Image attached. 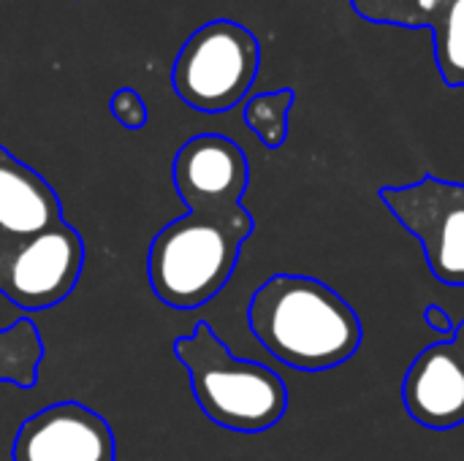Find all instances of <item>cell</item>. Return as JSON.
Returning <instances> with one entry per match:
<instances>
[{
    "mask_svg": "<svg viewBox=\"0 0 464 461\" xmlns=\"http://www.w3.org/2000/svg\"><path fill=\"white\" fill-rule=\"evenodd\" d=\"M171 182L182 201L242 204L250 182L247 155L228 136H193L174 155Z\"/></svg>",
    "mask_w": 464,
    "mask_h": 461,
    "instance_id": "8",
    "label": "cell"
},
{
    "mask_svg": "<svg viewBox=\"0 0 464 461\" xmlns=\"http://www.w3.org/2000/svg\"><path fill=\"white\" fill-rule=\"evenodd\" d=\"M84 269L82 234L60 220L30 236L0 239V293L24 312L68 299Z\"/></svg>",
    "mask_w": 464,
    "mask_h": 461,
    "instance_id": "5",
    "label": "cell"
},
{
    "mask_svg": "<svg viewBox=\"0 0 464 461\" xmlns=\"http://www.w3.org/2000/svg\"><path fill=\"white\" fill-rule=\"evenodd\" d=\"M351 8L372 24L427 27L440 79L464 87V0H351Z\"/></svg>",
    "mask_w": 464,
    "mask_h": 461,
    "instance_id": "10",
    "label": "cell"
},
{
    "mask_svg": "<svg viewBox=\"0 0 464 461\" xmlns=\"http://www.w3.org/2000/svg\"><path fill=\"white\" fill-rule=\"evenodd\" d=\"M11 461H117L114 429L82 402H54L16 429Z\"/></svg>",
    "mask_w": 464,
    "mask_h": 461,
    "instance_id": "7",
    "label": "cell"
},
{
    "mask_svg": "<svg viewBox=\"0 0 464 461\" xmlns=\"http://www.w3.org/2000/svg\"><path fill=\"white\" fill-rule=\"evenodd\" d=\"M0 239H3V234H0Z\"/></svg>",
    "mask_w": 464,
    "mask_h": 461,
    "instance_id": "17",
    "label": "cell"
},
{
    "mask_svg": "<svg viewBox=\"0 0 464 461\" xmlns=\"http://www.w3.org/2000/svg\"><path fill=\"white\" fill-rule=\"evenodd\" d=\"M381 201L408 228L430 264V272L451 288H464V185L424 177L402 187H381Z\"/></svg>",
    "mask_w": 464,
    "mask_h": 461,
    "instance_id": "6",
    "label": "cell"
},
{
    "mask_svg": "<svg viewBox=\"0 0 464 461\" xmlns=\"http://www.w3.org/2000/svg\"><path fill=\"white\" fill-rule=\"evenodd\" d=\"M258 65V38L234 19H212L179 49L171 68V87L190 109L223 114L247 98Z\"/></svg>",
    "mask_w": 464,
    "mask_h": 461,
    "instance_id": "4",
    "label": "cell"
},
{
    "mask_svg": "<svg viewBox=\"0 0 464 461\" xmlns=\"http://www.w3.org/2000/svg\"><path fill=\"white\" fill-rule=\"evenodd\" d=\"M111 114L117 117V122L128 130H141L147 125V103L144 98L133 90V87H120L111 95Z\"/></svg>",
    "mask_w": 464,
    "mask_h": 461,
    "instance_id": "14",
    "label": "cell"
},
{
    "mask_svg": "<svg viewBox=\"0 0 464 461\" xmlns=\"http://www.w3.org/2000/svg\"><path fill=\"white\" fill-rule=\"evenodd\" d=\"M451 345H454V351L459 353V359L464 361V321L457 326V331H454V337H451Z\"/></svg>",
    "mask_w": 464,
    "mask_h": 461,
    "instance_id": "16",
    "label": "cell"
},
{
    "mask_svg": "<svg viewBox=\"0 0 464 461\" xmlns=\"http://www.w3.org/2000/svg\"><path fill=\"white\" fill-rule=\"evenodd\" d=\"M247 323L269 356L299 372L334 370L364 340L356 310L326 283L302 274H272L253 293Z\"/></svg>",
    "mask_w": 464,
    "mask_h": 461,
    "instance_id": "1",
    "label": "cell"
},
{
    "mask_svg": "<svg viewBox=\"0 0 464 461\" xmlns=\"http://www.w3.org/2000/svg\"><path fill=\"white\" fill-rule=\"evenodd\" d=\"M174 356L188 370L193 399L212 424L258 435L283 421L288 410L283 378L258 361L237 359L207 321L174 342Z\"/></svg>",
    "mask_w": 464,
    "mask_h": 461,
    "instance_id": "3",
    "label": "cell"
},
{
    "mask_svg": "<svg viewBox=\"0 0 464 461\" xmlns=\"http://www.w3.org/2000/svg\"><path fill=\"white\" fill-rule=\"evenodd\" d=\"M296 92L291 87L253 95L245 103V125L261 139L266 149H280L288 139V114L294 109Z\"/></svg>",
    "mask_w": 464,
    "mask_h": 461,
    "instance_id": "13",
    "label": "cell"
},
{
    "mask_svg": "<svg viewBox=\"0 0 464 461\" xmlns=\"http://www.w3.org/2000/svg\"><path fill=\"white\" fill-rule=\"evenodd\" d=\"M424 318H427V323H430V329H432V331L443 334L446 340H451V337H454L457 326H454L451 315H449L440 304H430V307H427V312H424Z\"/></svg>",
    "mask_w": 464,
    "mask_h": 461,
    "instance_id": "15",
    "label": "cell"
},
{
    "mask_svg": "<svg viewBox=\"0 0 464 461\" xmlns=\"http://www.w3.org/2000/svg\"><path fill=\"white\" fill-rule=\"evenodd\" d=\"M402 402L411 418L446 432L464 424V361L451 340L424 348L405 372Z\"/></svg>",
    "mask_w": 464,
    "mask_h": 461,
    "instance_id": "9",
    "label": "cell"
},
{
    "mask_svg": "<svg viewBox=\"0 0 464 461\" xmlns=\"http://www.w3.org/2000/svg\"><path fill=\"white\" fill-rule=\"evenodd\" d=\"M63 220L54 187L0 144V234L30 236Z\"/></svg>",
    "mask_w": 464,
    "mask_h": 461,
    "instance_id": "11",
    "label": "cell"
},
{
    "mask_svg": "<svg viewBox=\"0 0 464 461\" xmlns=\"http://www.w3.org/2000/svg\"><path fill=\"white\" fill-rule=\"evenodd\" d=\"M188 212L163 226L147 250V283L171 310L190 312L212 302L231 280L242 245L256 228L242 204L185 201Z\"/></svg>",
    "mask_w": 464,
    "mask_h": 461,
    "instance_id": "2",
    "label": "cell"
},
{
    "mask_svg": "<svg viewBox=\"0 0 464 461\" xmlns=\"http://www.w3.org/2000/svg\"><path fill=\"white\" fill-rule=\"evenodd\" d=\"M41 361H44V342L33 321L19 318L8 329H0V383L16 389H33L38 383Z\"/></svg>",
    "mask_w": 464,
    "mask_h": 461,
    "instance_id": "12",
    "label": "cell"
}]
</instances>
